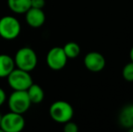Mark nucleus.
I'll return each mask as SVG.
<instances>
[{"instance_id": "f257e3e1", "label": "nucleus", "mask_w": 133, "mask_h": 132, "mask_svg": "<svg viewBox=\"0 0 133 132\" xmlns=\"http://www.w3.org/2000/svg\"><path fill=\"white\" fill-rule=\"evenodd\" d=\"M14 61L16 68L30 72L36 67L38 58L36 53L31 47L25 46L16 52Z\"/></svg>"}, {"instance_id": "f03ea898", "label": "nucleus", "mask_w": 133, "mask_h": 132, "mask_svg": "<svg viewBox=\"0 0 133 132\" xmlns=\"http://www.w3.org/2000/svg\"><path fill=\"white\" fill-rule=\"evenodd\" d=\"M49 114L54 121L64 124L65 122L72 120L74 116V109L69 102L64 100H57L50 106Z\"/></svg>"}, {"instance_id": "7ed1b4c3", "label": "nucleus", "mask_w": 133, "mask_h": 132, "mask_svg": "<svg viewBox=\"0 0 133 132\" xmlns=\"http://www.w3.org/2000/svg\"><path fill=\"white\" fill-rule=\"evenodd\" d=\"M8 85L13 91H26L33 83V79L29 72L15 68L7 76Z\"/></svg>"}, {"instance_id": "20e7f679", "label": "nucleus", "mask_w": 133, "mask_h": 132, "mask_svg": "<svg viewBox=\"0 0 133 132\" xmlns=\"http://www.w3.org/2000/svg\"><path fill=\"white\" fill-rule=\"evenodd\" d=\"M21 32V25L18 19L11 16L0 18V36L5 40H15Z\"/></svg>"}, {"instance_id": "39448f33", "label": "nucleus", "mask_w": 133, "mask_h": 132, "mask_svg": "<svg viewBox=\"0 0 133 132\" xmlns=\"http://www.w3.org/2000/svg\"><path fill=\"white\" fill-rule=\"evenodd\" d=\"M25 126V120L23 114L11 111L2 115L0 129L3 132H20Z\"/></svg>"}, {"instance_id": "423d86ee", "label": "nucleus", "mask_w": 133, "mask_h": 132, "mask_svg": "<svg viewBox=\"0 0 133 132\" xmlns=\"http://www.w3.org/2000/svg\"><path fill=\"white\" fill-rule=\"evenodd\" d=\"M32 103L26 91H14L8 98V107L11 111L24 114L30 109Z\"/></svg>"}, {"instance_id": "0eeeda50", "label": "nucleus", "mask_w": 133, "mask_h": 132, "mask_svg": "<svg viewBox=\"0 0 133 132\" xmlns=\"http://www.w3.org/2000/svg\"><path fill=\"white\" fill-rule=\"evenodd\" d=\"M66 54L64 53L63 47H54L47 53L46 55V64L48 67L54 71H60L63 69L67 64Z\"/></svg>"}, {"instance_id": "6e6552de", "label": "nucleus", "mask_w": 133, "mask_h": 132, "mask_svg": "<svg viewBox=\"0 0 133 132\" xmlns=\"http://www.w3.org/2000/svg\"><path fill=\"white\" fill-rule=\"evenodd\" d=\"M106 64V60L102 53L98 52L88 53L84 57V65L89 71L98 72L103 70Z\"/></svg>"}, {"instance_id": "1a4fd4ad", "label": "nucleus", "mask_w": 133, "mask_h": 132, "mask_svg": "<svg viewBox=\"0 0 133 132\" xmlns=\"http://www.w3.org/2000/svg\"><path fill=\"white\" fill-rule=\"evenodd\" d=\"M25 14L26 24L33 28L41 27L45 22V14L43 9L30 7Z\"/></svg>"}, {"instance_id": "9d476101", "label": "nucleus", "mask_w": 133, "mask_h": 132, "mask_svg": "<svg viewBox=\"0 0 133 132\" xmlns=\"http://www.w3.org/2000/svg\"><path fill=\"white\" fill-rule=\"evenodd\" d=\"M119 122L125 129L133 128V104H128L122 108L119 115Z\"/></svg>"}, {"instance_id": "9b49d317", "label": "nucleus", "mask_w": 133, "mask_h": 132, "mask_svg": "<svg viewBox=\"0 0 133 132\" xmlns=\"http://www.w3.org/2000/svg\"><path fill=\"white\" fill-rule=\"evenodd\" d=\"M15 61L5 53L0 54V78H6L15 69Z\"/></svg>"}, {"instance_id": "f8f14e48", "label": "nucleus", "mask_w": 133, "mask_h": 132, "mask_svg": "<svg viewBox=\"0 0 133 132\" xmlns=\"http://www.w3.org/2000/svg\"><path fill=\"white\" fill-rule=\"evenodd\" d=\"M26 92L32 104H39L44 99V92L42 87L34 82L26 90Z\"/></svg>"}, {"instance_id": "ddd939ff", "label": "nucleus", "mask_w": 133, "mask_h": 132, "mask_svg": "<svg viewBox=\"0 0 133 132\" xmlns=\"http://www.w3.org/2000/svg\"><path fill=\"white\" fill-rule=\"evenodd\" d=\"M7 5L16 14H25L31 7V0H7Z\"/></svg>"}, {"instance_id": "4468645a", "label": "nucleus", "mask_w": 133, "mask_h": 132, "mask_svg": "<svg viewBox=\"0 0 133 132\" xmlns=\"http://www.w3.org/2000/svg\"><path fill=\"white\" fill-rule=\"evenodd\" d=\"M63 49L68 59L76 58L81 53V48L79 44L74 42H69L67 44H65L64 46L63 47Z\"/></svg>"}, {"instance_id": "2eb2a0df", "label": "nucleus", "mask_w": 133, "mask_h": 132, "mask_svg": "<svg viewBox=\"0 0 133 132\" xmlns=\"http://www.w3.org/2000/svg\"><path fill=\"white\" fill-rule=\"evenodd\" d=\"M122 75L127 81H133V62H129L124 66Z\"/></svg>"}, {"instance_id": "dca6fc26", "label": "nucleus", "mask_w": 133, "mask_h": 132, "mask_svg": "<svg viewBox=\"0 0 133 132\" xmlns=\"http://www.w3.org/2000/svg\"><path fill=\"white\" fill-rule=\"evenodd\" d=\"M63 130H64L65 132H77L78 131V126L76 125V123H74V122L69 120V121H67L64 123Z\"/></svg>"}, {"instance_id": "f3484780", "label": "nucleus", "mask_w": 133, "mask_h": 132, "mask_svg": "<svg viewBox=\"0 0 133 132\" xmlns=\"http://www.w3.org/2000/svg\"><path fill=\"white\" fill-rule=\"evenodd\" d=\"M45 5V0H31V7L43 9Z\"/></svg>"}, {"instance_id": "a211bd4d", "label": "nucleus", "mask_w": 133, "mask_h": 132, "mask_svg": "<svg viewBox=\"0 0 133 132\" xmlns=\"http://www.w3.org/2000/svg\"><path fill=\"white\" fill-rule=\"evenodd\" d=\"M5 100H6V94H5V91L0 87V106H2L5 103Z\"/></svg>"}, {"instance_id": "6ab92c4d", "label": "nucleus", "mask_w": 133, "mask_h": 132, "mask_svg": "<svg viewBox=\"0 0 133 132\" xmlns=\"http://www.w3.org/2000/svg\"><path fill=\"white\" fill-rule=\"evenodd\" d=\"M130 60H131V62H133V47L131 48V50H130Z\"/></svg>"}, {"instance_id": "aec40b11", "label": "nucleus", "mask_w": 133, "mask_h": 132, "mask_svg": "<svg viewBox=\"0 0 133 132\" xmlns=\"http://www.w3.org/2000/svg\"><path fill=\"white\" fill-rule=\"evenodd\" d=\"M1 118H2V115H1V113H0V123H1ZM0 131H1V129H0Z\"/></svg>"}]
</instances>
